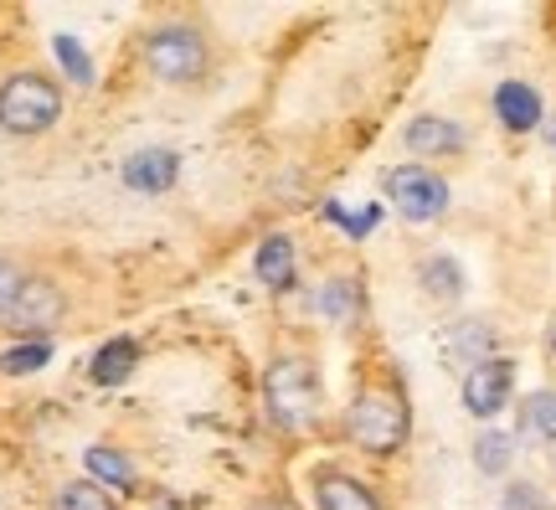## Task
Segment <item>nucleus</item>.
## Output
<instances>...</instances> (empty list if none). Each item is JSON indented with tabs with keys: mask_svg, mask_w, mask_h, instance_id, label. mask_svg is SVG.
Returning a JSON list of instances; mask_svg holds the SVG:
<instances>
[{
	"mask_svg": "<svg viewBox=\"0 0 556 510\" xmlns=\"http://www.w3.org/2000/svg\"><path fill=\"white\" fill-rule=\"evenodd\" d=\"M62 314H67V295H62L52 278H26V289L16 295V304L0 314V325L16 335H37V340H47V331H58Z\"/></svg>",
	"mask_w": 556,
	"mask_h": 510,
	"instance_id": "7",
	"label": "nucleus"
},
{
	"mask_svg": "<svg viewBox=\"0 0 556 510\" xmlns=\"http://www.w3.org/2000/svg\"><path fill=\"white\" fill-rule=\"evenodd\" d=\"M315 506L319 510H381L377 490L345 470H315Z\"/></svg>",
	"mask_w": 556,
	"mask_h": 510,
	"instance_id": "10",
	"label": "nucleus"
},
{
	"mask_svg": "<svg viewBox=\"0 0 556 510\" xmlns=\"http://www.w3.org/2000/svg\"><path fill=\"white\" fill-rule=\"evenodd\" d=\"M500 506H505V510H546V495H541L531 480H516V485H505Z\"/></svg>",
	"mask_w": 556,
	"mask_h": 510,
	"instance_id": "22",
	"label": "nucleus"
},
{
	"mask_svg": "<svg viewBox=\"0 0 556 510\" xmlns=\"http://www.w3.org/2000/svg\"><path fill=\"white\" fill-rule=\"evenodd\" d=\"M62 119V88L47 73H11L0 83V129L5 135H47Z\"/></svg>",
	"mask_w": 556,
	"mask_h": 510,
	"instance_id": "4",
	"label": "nucleus"
},
{
	"mask_svg": "<svg viewBox=\"0 0 556 510\" xmlns=\"http://www.w3.org/2000/svg\"><path fill=\"white\" fill-rule=\"evenodd\" d=\"M263 412L278 433H304L319 418V376L304 356H274L263 372Z\"/></svg>",
	"mask_w": 556,
	"mask_h": 510,
	"instance_id": "2",
	"label": "nucleus"
},
{
	"mask_svg": "<svg viewBox=\"0 0 556 510\" xmlns=\"http://www.w3.org/2000/svg\"><path fill=\"white\" fill-rule=\"evenodd\" d=\"M144 67H150V78L170 83V88H186V83L206 78L212 47L201 37V26L165 21V26H150V32H144Z\"/></svg>",
	"mask_w": 556,
	"mask_h": 510,
	"instance_id": "3",
	"label": "nucleus"
},
{
	"mask_svg": "<svg viewBox=\"0 0 556 510\" xmlns=\"http://www.w3.org/2000/svg\"><path fill=\"white\" fill-rule=\"evenodd\" d=\"M26 269H21V263H11V258H0V314L11 310V304H16V295L21 289H26Z\"/></svg>",
	"mask_w": 556,
	"mask_h": 510,
	"instance_id": "23",
	"label": "nucleus"
},
{
	"mask_svg": "<svg viewBox=\"0 0 556 510\" xmlns=\"http://www.w3.org/2000/svg\"><path fill=\"white\" fill-rule=\"evenodd\" d=\"M253 274H258L263 289H274V295H283V289H294V274H299V258H294V242L283 233L263 237L258 258H253Z\"/></svg>",
	"mask_w": 556,
	"mask_h": 510,
	"instance_id": "12",
	"label": "nucleus"
},
{
	"mask_svg": "<svg viewBox=\"0 0 556 510\" xmlns=\"http://www.w3.org/2000/svg\"><path fill=\"white\" fill-rule=\"evenodd\" d=\"M248 510H299L294 500H258V506H248Z\"/></svg>",
	"mask_w": 556,
	"mask_h": 510,
	"instance_id": "24",
	"label": "nucleus"
},
{
	"mask_svg": "<svg viewBox=\"0 0 556 510\" xmlns=\"http://www.w3.org/2000/svg\"><path fill=\"white\" fill-rule=\"evenodd\" d=\"M413 433V408L397 387H361L345 408V438L366 453H397Z\"/></svg>",
	"mask_w": 556,
	"mask_h": 510,
	"instance_id": "1",
	"label": "nucleus"
},
{
	"mask_svg": "<svg viewBox=\"0 0 556 510\" xmlns=\"http://www.w3.org/2000/svg\"><path fill=\"white\" fill-rule=\"evenodd\" d=\"M83 464H88V480L103 485V490H135V464L124 459V449L93 444V449L83 453Z\"/></svg>",
	"mask_w": 556,
	"mask_h": 510,
	"instance_id": "14",
	"label": "nucleus"
},
{
	"mask_svg": "<svg viewBox=\"0 0 556 510\" xmlns=\"http://www.w3.org/2000/svg\"><path fill=\"white\" fill-rule=\"evenodd\" d=\"M135 366H139V346L129 335H114V340H103L99 356H93V382H99V387H119Z\"/></svg>",
	"mask_w": 556,
	"mask_h": 510,
	"instance_id": "15",
	"label": "nucleus"
},
{
	"mask_svg": "<svg viewBox=\"0 0 556 510\" xmlns=\"http://www.w3.org/2000/svg\"><path fill=\"white\" fill-rule=\"evenodd\" d=\"M464 412L479 418V423H490L500 412L510 408V393H516V361H505V356H484L475 361L469 372H464Z\"/></svg>",
	"mask_w": 556,
	"mask_h": 510,
	"instance_id": "6",
	"label": "nucleus"
},
{
	"mask_svg": "<svg viewBox=\"0 0 556 510\" xmlns=\"http://www.w3.org/2000/svg\"><path fill=\"white\" fill-rule=\"evenodd\" d=\"M546 145L556 150V119H546Z\"/></svg>",
	"mask_w": 556,
	"mask_h": 510,
	"instance_id": "25",
	"label": "nucleus"
},
{
	"mask_svg": "<svg viewBox=\"0 0 556 510\" xmlns=\"http://www.w3.org/2000/svg\"><path fill=\"white\" fill-rule=\"evenodd\" d=\"M47 510H119L114 500H109V490L103 485H93V480H67V485H58L52 490V506Z\"/></svg>",
	"mask_w": 556,
	"mask_h": 510,
	"instance_id": "18",
	"label": "nucleus"
},
{
	"mask_svg": "<svg viewBox=\"0 0 556 510\" xmlns=\"http://www.w3.org/2000/svg\"><path fill=\"white\" fill-rule=\"evenodd\" d=\"M510 464H516V438H510V433H500V428L479 433L475 438V470L490 474V480H500Z\"/></svg>",
	"mask_w": 556,
	"mask_h": 510,
	"instance_id": "17",
	"label": "nucleus"
},
{
	"mask_svg": "<svg viewBox=\"0 0 556 510\" xmlns=\"http://www.w3.org/2000/svg\"><path fill=\"white\" fill-rule=\"evenodd\" d=\"M417 284H422V295L438 299V304H458L464 299V269H458V258L448 253H433L417 263Z\"/></svg>",
	"mask_w": 556,
	"mask_h": 510,
	"instance_id": "13",
	"label": "nucleus"
},
{
	"mask_svg": "<svg viewBox=\"0 0 556 510\" xmlns=\"http://www.w3.org/2000/svg\"><path fill=\"white\" fill-rule=\"evenodd\" d=\"M52 361V346L47 340H21V346H11V351L0 356V372L5 376H31V372H41Z\"/></svg>",
	"mask_w": 556,
	"mask_h": 510,
	"instance_id": "19",
	"label": "nucleus"
},
{
	"mask_svg": "<svg viewBox=\"0 0 556 510\" xmlns=\"http://www.w3.org/2000/svg\"><path fill=\"white\" fill-rule=\"evenodd\" d=\"M176 176H180V156L176 150H165V145H155V150H135V156L124 160V186H129V191H144V197L170 191Z\"/></svg>",
	"mask_w": 556,
	"mask_h": 510,
	"instance_id": "9",
	"label": "nucleus"
},
{
	"mask_svg": "<svg viewBox=\"0 0 556 510\" xmlns=\"http://www.w3.org/2000/svg\"><path fill=\"white\" fill-rule=\"evenodd\" d=\"M52 47H58V62L73 73V83H83V88H88V83H93V62H88V52H83L73 37H58Z\"/></svg>",
	"mask_w": 556,
	"mask_h": 510,
	"instance_id": "21",
	"label": "nucleus"
},
{
	"mask_svg": "<svg viewBox=\"0 0 556 510\" xmlns=\"http://www.w3.org/2000/svg\"><path fill=\"white\" fill-rule=\"evenodd\" d=\"M552 356H556V331H552Z\"/></svg>",
	"mask_w": 556,
	"mask_h": 510,
	"instance_id": "26",
	"label": "nucleus"
},
{
	"mask_svg": "<svg viewBox=\"0 0 556 510\" xmlns=\"http://www.w3.org/2000/svg\"><path fill=\"white\" fill-rule=\"evenodd\" d=\"M495 119L510 129V135H531L546 124V109H541V94L531 83H500L495 88Z\"/></svg>",
	"mask_w": 556,
	"mask_h": 510,
	"instance_id": "11",
	"label": "nucleus"
},
{
	"mask_svg": "<svg viewBox=\"0 0 556 510\" xmlns=\"http://www.w3.org/2000/svg\"><path fill=\"white\" fill-rule=\"evenodd\" d=\"M356 284H351V278H330V284H325V289H319V310L330 314V320H336V325H345V320H351V314H356Z\"/></svg>",
	"mask_w": 556,
	"mask_h": 510,
	"instance_id": "20",
	"label": "nucleus"
},
{
	"mask_svg": "<svg viewBox=\"0 0 556 510\" xmlns=\"http://www.w3.org/2000/svg\"><path fill=\"white\" fill-rule=\"evenodd\" d=\"M520 433L556 444V387H536V393L520 402Z\"/></svg>",
	"mask_w": 556,
	"mask_h": 510,
	"instance_id": "16",
	"label": "nucleus"
},
{
	"mask_svg": "<svg viewBox=\"0 0 556 510\" xmlns=\"http://www.w3.org/2000/svg\"><path fill=\"white\" fill-rule=\"evenodd\" d=\"M387 201L397 207L407 222H438L448 212V181L438 176L433 165H397L387 176Z\"/></svg>",
	"mask_w": 556,
	"mask_h": 510,
	"instance_id": "5",
	"label": "nucleus"
},
{
	"mask_svg": "<svg viewBox=\"0 0 556 510\" xmlns=\"http://www.w3.org/2000/svg\"><path fill=\"white\" fill-rule=\"evenodd\" d=\"M402 145H407L417 160H448V156H464L469 135L443 114H417L413 124L402 129Z\"/></svg>",
	"mask_w": 556,
	"mask_h": 510,
	"instance_id": "8",
	"label": "nucleus"
}]
</instances>
